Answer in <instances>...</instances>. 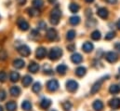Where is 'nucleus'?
I'll return each instance as SVG.
<instances>
[{
	"label": "nucleus",
	"mask_w": 120,
	"mask_h": 111,
	"mask_svg": "<svg viewBox=\"0 0 120 111\" xmlns=\"http://www.w3.org/2000/svg\"><path fill=\"white\" fill-rule=\"evenodd\" d=\"M60 17H61V11L60 10V8H54L50 12V16H49L50 23L53 25H57L60 22Z\"/></svg>",
	"instance_id": "obj_1"
},
{
	"label": "nucleus",
	"mask_w": 120,
	"mask_h": 111,
	"mask_svg": "<svg viewBox=\"0 0 120 111\" xmlns=\"http://www.w3.org/2000/svg\"><path fill=\"white\" fill-rule=\"evenodd\" d=\"M61 55H62V51H61V49L58 48V47L51 48L49 52V58L51 61H56V60L60 59Z\"/></svg>",
	"instance_id": "obj_2"
},
{
	"label": "nucleus",
	"mask_w": 120,
	"mask_h": 111,
	"mask_svg": "<svg viewBox=\"0 0 120 111\" xmlns=\"http://www.w3.org/2000/svg\"><path fill=\"white\" fill-rule=\"evenodd\" d=\"M58 36V34H57V31L54 29V28H49L48 29L47 33H46V37L49 40V41H54L56 40Z\"/></svg>",
	"instance_id": "obj_3"
},
{
	"label": "nucleus",
	"mask_w": 120,
	"mask_h": 111,
	"mask_svg": "<svg viewBox=\"0 0 120 111\" xmlns=\"http://www.w3.org/2000/svg\"><path fill=\"white\" fill-rule=\"evenodd\" d=\"M66 89L70 92H75L78 89V84H77L76 81H75L73 79H70V80H68L66 82Z\"/></svg>",
	"instance_id": "obj_4"
},
{
	"label": "nucleus",
	"mask_w": 120,
	"mask_h": 111,
	"mask_svg": "<svg viewBox=\"0 0 120 111\" xmlns=\"http://www.w3.org/2000/svg\"><path fill=\"white\" fill-rule=\"evenodd\" d=\"M47 88L49 91L53 92V91H56L58 89H59V82L56 80V79H51L49 80L48 83H47Z\"/></svg>",
	"instance_id": "obj_5"
},
{
	"label": "nucleus",
	"mask_w": 120,
	"mask_h": 111,
	"mask_svg": "<svg viewBox=\"0 0 120 111\" xmlns=\"http://www.w3.org/2000/svg\"><path fill=\"white\" fill-rule=\"evenodd\" d=\"M17 25H18V27L20 28V30H22V31H27L29 29V27H30L29 26V24L24 19H22V18L18 19Z\"/></svg>",
	"instance_id": "obj_6"
},
{
	"label": "nucleus",
	"mask_w": 120,
	"mask_h": 111,
	"mask_svg": "<svg viewBox=\"0 0 120 111\" xmlns=\"http://www.w3.org/2000/svg\"><path fill=\"white\" fill-rule=\"evenodd\" d=\"M18 52H19L22 56H23V57H27V56L30 55L31 50L28 46H26V45H22V46H21V47L18 48Z\"/></svg>",
	"instance_id": "obj_7"
},
{
	"label": "nucleus",
	"mask_w": 120,
	"mask_h": 111,
	"mask_svg": "<svg viewBox=\"0 0 120 111\" xmlns=\"http://www.w3.org/2000/svg\"><path fill=\"white\" fill-rule=\"evenodd\" d=\"M106 78H109V76H106L105 78L101 79L100 80L96 81L95 83L93 84V86H92V88H91V93H92V94H94V93H96V92H98V91H99V90L101 89V83H102L103 79H106Z\"/></svg>",
	"instance_id": "obj_8"
},
{
	"label": "nucleus",
	"mask_w": 120,
	"mask_h": 111,
	"mask_svg": "<svg viewBox=\"0 0 120 111\" xmlns=\"http://www.w3.org/2000/svg\"><path fill=\"white\" fill-rule=\"evenodd\" d=\"M105 59L111 63H116L117 61V54L116 52H107L105 54Z\"/></svg>",
	"instance_id": "obj_9"
},
{
	"label": "nucleus",
	"mask_w": 120,
	"mask_h": 111,
	"mask_svg": "<svg viewBox=\"0 0 120 111\" xmlns=\"http://www.w3.org/2000/svg\"><path fill=\"white\" fill-rule=\"evenodd\" d=\"M97 14L100 18L101 19H106L109 15V12H108V9L105 8H100L98 10H97Z\"/></svg>",
	"instance_id": "obj_10"
},
{
	"label": "nucleus",
	"mask_w": 120,
	"mask_h": 111,
	"mask_svg": "<svg viewBox=\"0 0 120 111\" xmlns=\"http://www.w3.org/2000/svg\"><path fill=\"white\" fill-rule=\"evenodd\" d=\"M35 55H36V58L37 59H43V58H45L46 55H47V50L45 49V48H43V47H40V48H38L37 50H36V52H35Z\"/></svg>",
	"instance_id": "obj_11"
},
{
	"label": "nucleus",
	"mask_w": 120,
	"mask_h": 111,
	"mask_svg": "<svg viewBox=\"0 0 120 111\" xmlns=\"http://www.w3.org/2000/svg\"><path fill=\"white\" fill-rule=\"evenodd\" d=\"M109 106H110V107L113 108V109L120 108V99L119 98H114V99L110 100Z\"/></svg>",
	"instance_id": "obj_12"
},
{
	"label": "nucleus",
	"mask_w": 120,
	"mask_h": 111,
	"mask_svg": "<svg viewBox=\"0 0 120 111\" xmlns=\"http://www.w3.org/2000/svg\"><path fill=\"white\" fill-rule=\"evenodd\" d=\"M93 48H94L93 44H92L91 42H89V41L85 42V43L83 44V46H82V49H83V51H84L85 52H87V53H89V52H91L93 51Z\"/></svg>",
	"instance_id": "obj_13"
},
{
	"label": "nucleus",
	"mask_w": 120,
	"mask_h": 111,
	"mask_svg": "<svg viewBox=\"0 0 120 111\" xmlns=\"http://www.w3.org/2000/svg\"><path fill=\"white\" fill-rule=\"evenodd\" d=\"M50 106H51V101H50L49 99L44 98V99L40 102V107H41V108H43V109H48Z\"/></svg>",
	"instance_id": "obj_14"
},
{
	"label": "nucleus",
	"mask_w": 120,
	"mask_h": 111,
	"mask_svg": "<svg viewBox=\"0 0 120 111\" xmlns=\"http://www.w3.org/2000/svg\"><path fill=\"white\" fill-rule=\"evenodd\" d=\"M82 60H83V58H82V56L80 55L79 53H75V54H73V55L71 56V61L74 63H80L81 62H82Z\"/></svg>",
	"instance_id": "obj_15"
},
{
	"label": "nucleus",
	"mask_w": 120,
	"mask_h": 111,
	"mask_svg": "<svg viewBox=\"0 0 120 111\" xmlns=\"http://www.w3.org/2000/svg\"><path fill=\"white\" fill-rule=\"evenodd\" d=\"M13 65H14L16 68L21 69V68L24 67L25 63H24V61L22 60V59H16V60H14V62H13Z\"/></svg>",
	"instance_id": "obj_16"
},
{
	"label": "nucleus",
	"mask_w": 120,
	"mask_h": 111,
	"mask_svg": "<svg viewBox=\"0 0 120 111\" xmlns=\"http://www.w3.org/2000/svg\"><path fill=\"white\" fill-rule=\"evenodd\" d=\"M28 70L30 71L31 73H36L39 70V64L36 63H34V62L31 63L29 67H28Z\"/></svg>",
	"instance_id": "obj_17"
},
{
	"label": "nucleus",
	"mask_w": 120,
	"mask_h": 111,
	"mask_svg": "<svg viewBox=\"0 0 120 111\" xmlns=\"http://www.w3.org/2000/svg\"><path fill=\"white\" fill-rule=\"evenodd\" d=\"M93 108L96 111H101L103 108V104L101 101L100 100H96L94 103H93Z\"/></svg>",
	"instance_id": "obj_18"
},
{
	"label": "nucleus",
	"mask_w": 120,
	"mask_h": 111,
	"mask_svg": "<svg viewBox=\"0 0 120 111\" xmlns=\"http://www.w3.org/2000/svg\"><path fill=\"white\" fill-rule=\"evenodd\" d=\"M86 71H87V70H86L85 67L79 66V67H77V68L75 69V75H76L77 77L81 78V77H83V76L86 75Z\"/></svg>",
	"instance_id": "obj_19"
},
{
	"label": "nucleus",
	"mask_w": 120,
	"mask_h": 111,
	"mask_svg": "<svg viewBox=\"0 0 120 111\" xmlns=\"http://www.w3.org/2000/svg\"><path fill=\"white\" fill-rule=\"evenodd\" d=\"M27 12H28V14L30 15L31 17H36V16H38L39 15V10H38V8H29L28 9H27Z\"/></svg>",
	"instance_id": "obj_20"
},
{
	"label": "nucleus",
	"mask_w": 120,
	"mask_h": 111,
	"mask_svg": "<svg viewBox=\"0 0 120 111\" xmlns=\"http://www.w3.org/2000/svg\"><path fill=\"white\" fill-rule=\"evenodd\" d=\"M69 9H70V11H71L72 13H76V12H78V10L80 9V7H79V5L76 4V3H71V4L69 5Z\"/></svg>",
	"instance_id": "obj_21"
},
{
	"label": "nucleus",
	"mask_w": 120,
	"mask_h": 111,
	"mask_svg": "<svg viewBox=\"0 0 120 111\" xmlns=\"http://www.w3.org/2000/svg\"><path fill=\"white\" fill-rule=\"evenodd\" d=\"M9 79H10V80L12 82H16V81H18L20 79V74L18 72H16V71H12L10 73V75H9Z\"/></svg>",
	"instance_id": "obj_22"
},
{
	"label": "nucleus",
	"mask_w": 120,
	"mask_h": 111,
	"mask_svg": "<svg viewBox=\"0 0 120 111\" xmlns=\"http://www.w3.org/2000/svg\"><path fill=\"white\" fill-rule=\"evenodd\" d=\"M6 107H7L8 111H15L16 108H17V104L15 102H13V101H10V102L7 103Z\"/></svg>",
	"instance_id": "obj_23"
},
{
	"label": "nucleus",
	"mask_w": 120,
	"mask_h": 111,
	"mask_svg": "<svg viewBox=\"0 0 120 111\" xmlns=\"http://www.w3.org/2000/svg\"><path fill=\"white\" fill-rule=\"evenodd\" d=\"M21 93V89L17 86H13L10 88V94L12 96H19Z\"/></svg>",
	"instance_id": "obj_24"
},
{
	"label": "nucleus",
	"mask_w": 120,
	"mask_h": 111,
	"mask_svg": "<svg viewBox=\"0 0 120 111\" xmlns=\"http://www.w3.org/2000/svg\"><path fill=\"white\" fill-rule=\"evenodd\" d=\"M32 81H33L32 77H31V76H28V75H26V76H24L23 79H22V85H23L24 87H28V86L32 83Z\"/></svg>",
	"instance_id": "obj_25"
},
{
	"label": "nucleus",
	"mask_w": 120,
	"mask_h": 111,
	"mask_svg": "<svg viewBox=\"0 0 120 111\" xmlns=\"http://www.w3.org/2000/svg\"><path fill=\"white\" fill-rule=\"evenodd\" d=\"M56 70L60 75H64L66 73V71H67V66L65 64H60V65L57 66Z\"/></svg>",
	"instance_id": "obj_26"
},
{
	"label": "nucleus",
	"mask_w": 120,
	"mask_h": 111,
	"mask_svg": "<svg viewBox=\"0 0 120 111\" xmlns=\"http://www.w3.org/2000/svg\"><path fill=\"white\" fill-rule=\"evenodd\" d=\"M109 91L112 93V94H117L118 92H120V86L118 85H111L110 89H109Z\"/></svg>",
	"instance_id": "obj_27"
},
{
	"label": "nucleus",
	"mask_w": 120,
	"mask_h": 111,
	"mask_svg": "<svg viewBox=\"0 0 120 111\" xmlns=\"http://www.w3.org/2000/svg\"><path fill=\"white\" fill-rule=\"evenodd\" d=\"M69 22H70V24L72 25H77L80 23V17H78V16H72L70 18Z\"/></svg>",
	"instance_id": "obj_28"
},
{
	"label": "nucleus",
	"mask_w": 120,
	"mask_h": 111,
	"mask_svg": "<svg viewBox=\"0 0 120 111\" xmlns=\"http://www.w3.org/2000/svg\"><path fill=\"white\" fill-rule=\"evenodd\" d=\"M75 37V30H69L66 34V38L70 41L74 40V38Z\"/></svg>",
	"instance_id": "obj_29"
},
{
	"label": "nucleus",
	"mask_w": 120,
	"mask_h": 111,
	"mask_svg": "<svg viewBox=\"0 0 120 111\" xmlns=\"http://www.w3.org/2000/svg\"><path fill=\"white\" fill-rule=\"evenodd\" d=\"M101 32L98 31V30H95V31H93L91 33V38L93 40H99L101 38Z\"/></svg>",
	"instance_id": "obj_30"
},
{
	"label": "nucleus",
	"mask_w": 120,
	"mask_h": 111,
	"mask_svg": "<svg viewBox=\"0 0 120 111\" xmlns=\"http://www.w3.org/2000/svg\"><path fill=\"white\" fill-rule=\"evenodd\" d=\"M22 108L25 111H29L32 108V105H31L30 102H28V101H23L22 104Z\"/></svg>",
	"instance_id": "obj_31"
},
{
	"label": "nucleus",
	"mask_w": 120,
	"mask_h": 111,
	"mask_svg": "<svg viewBox=\"0 0 120 111\" xmlns=\"http://www.w3.org/2000/svg\"><path fill=\"white\" fill-rule=\"evenodd\" d=\"M44 5L43 0H33V6L36 8H41Z\"/></svg>",
	"instance_id": "obj_32"
},
{
	"label": "nucleus",
	"mask_w": 120,
	"mask_h": 111,
	"mask_svg": "<svg viewBox=\"0 0 120 111\" xmlns=\"http://www.w3.org/2000/svg\"><path fill=\"white\" fill-rule=\"evenodd\" d=\"M32 90H33V91H34V92L38 93V92L41 91V84L39 83V82H35V83L33 85Z\"/></svg>",
	"instance_id": "obj_33"
},
{
	"label": "nucleus",
	"mask_w": 120,
	"mask_h": 111,
	"mask_svg": "<svg viewBox=\"0 0 120 111\" xmlns=\"http://www.w3.org/2000/svg\"><path fill=\"white\" fill-rule=\"evenodd\" d=\"M116 36V33L115 32H108L106 35H105V40H111L113 39L114 37Z\"/></svg>",
	"instance_id": "obj_34"
},
{
	"label": "nucleus",
	"mask_w": 120,
	"mask_h": 111,
	"mask_svg": "<svg viewBox=\"0 0 120 111\" xmlns=\"http://www.w3.org/2000/svg\"><path fill=\"white\" fill-rule=\"evenodd\" d=\"M62 107L65 111H70L72 108V104L70 102H64L62 104Z\"/></svg>",
	"instance_id": "obj_35"
},
{
	"label": "nucleus",
	"mask_w": 120,
	"mask_h": 111,
	"mask_svg": "<svg viewBox=\"0 0 120 111\" xmlns=\"http://www.w3.org/2000/svg\"><path fill=\"white\" fill-rule=\"evenodd\" d=\"M7 79V74L4 71L0 72V82H5Z\"/></svg>",
	"instance_id": "obj_36"
},
{
	"label": "nucleus",
	"mask_w": 120,
	"mask_h": 111,
	"mask_svg": "<svg viewBox=\"0 0 120 111\" xmlns=\"http://www.w3.org/2000/svg\"><path fill=\"white\" fill-rule=\"evenodd\" d=\"M7 52L4 50H0V60H6L7 59Z\"/></svg>",
	"instance_id": "obj_37"
},
{
	"label": "nucleus",
	"mask_w": 120,
	"mask_h": 111,
	"mask_svg": "<svg viewBox=\"0 0 120 111\" xmlns=\"http://www.w3.org/2000/svg\"><path fill=\"white\" fill-rule=\"evenodd\" d=\"M6 99V91L4 90H0V102Z\"/></svg>",
	"instance_id": "obj_38"
},
{
	"label": "nucleus",
	"mask_w": 120,
	"mask_h": 111,
	"mask_svg": "<svg viewBox=\"0 0 120 111\" xmlns=\"http://www.w3.org/2000/svg\"><path fill=\"white\" fill-rule=\"evenodd\" d=\"M46 27H47V24H46V23H44V22H40V23L38 24V28H39V29L44 30V29H46Z\"/></svg>",
	"instance_id": "obj_39"
},
{
	"label": "nucleus",
	"mask_w": 120,
	"mask_h": 111,
	"mask_svg": "<svg viewBox=\"0 0 120 111\" xmlns=\"http://www.w3.org/2000/svg\"><path fill=\"white\" fill-rule=\"evenodd\" d=\"M75 47L74 44H72V45H68V46H67V50H69L70 52L75 51Z\"/></svg>",
	"instance_id": "obj_40"
},
{
	"label": "nucleus",
	"mask_w": 120,
	"mask_h": 111,
	"mask_svg": "<svg viewBox=\"0 0 120 111\" xmlns=\"http://www.w3.org/2000/svg\"><path fill=\"white\" fill-rule=\"evenodd\" d=\"M115 48H116V50L120 53V42H117V43L115 45Z\"/></svg>",
	"instance_id": "obj_41"
},
{
	"label": "nucleus",
	"mask_w": 120,
	"mask_h": 111,
	"mask_svg": "<svg viewBox=\"0 0 120 111\" xmlns=\"http://www.w3.org/2000/svg\"><path fill=\"white\" fill-rule=\"evenodd\" d=\"M17 2H18L19 5L22 6V5H24V4L26 3V0H17Z\"/></svg>",
	"instance_id": "obj_42"
},
{
	"label": "nucleus",
	"mask_w": 120,
	"mask_h": 111,
	"mask_svg": "<svg viewBox=\"0 0 120 111\" xmlns=\"http://www.w3.org/2000/svg\"><path fill=\"white\" fill-rule=\"evenodd\" d=\"M106 2L109 4H116L117 2V0H106Z\"/></svg>",
	"instance_id": "obj_43"
},
{
	"label": "nucleus",
	"mask_w": 120,
	"mask_h": 111,
	"mask_svg": "<svg viewBox=\"0 0 120 111\" xmlns=\"http://www.w3.org/2000/svg\"><path fill=\"white\" fill-rule=\"evenodd\" d=\"M116 26H117V28L120 30V19L117 21V23H116Z\"/></svg>",
	"instance_id": "obj_44"
},
{
	"label": "nucleus",
	"mask_w": 120,
	"mask_h": 111,
	"mask_svg": "<svg viewBox=\"0 0 120 111\" xmlns=\"http://www.w3.org/2000/svg\"><path fill=\"white\" fill-rule=\"evenodd\" d=\"M48 1H49V3H50V4H54V3H56L57 0H48Z\"/></svg>",
	"instance_id": "obj_45"
},
{
	"label": "nucleus",
	"mask_w": 120,
	"mask_h": 111,
	"mask_svg": "<svg viewBox=\"0 0 120 111\" xmlns=\"http://www.w3.org/2000/svg\"><path fill=\"white\" fill-rule=\"evenodd\" d=\"M85 1H86L87 3H92V2L94 1V0H85Z\"/></svg>",
	"instance_id": "obj_46"
},
{
	"label": "nucleus",
	"mask_w": 120,
	"mask_h": 111,
	"mask_svg": "<svg viewBox=\"0 0 120 111\" xmlns=\"http://www.w3.org/2000/svg\"><path fill=\"white\" fill-rule=\"evenodd\" d=\"M0 111H4V109H3V107L0 106Z\"/></svg>",
	"instance_id": "obj_47"
},
{
	"label": "nucleus",
	"mask_w": 120,
	"mask_h": 111,
	"mask_svg": "<svg viewBox=\"0 0 120 111\" xmlns=\"http://www.w3.org/2000/svg\"><path fill=\"white\" fill-rule=\"evenodd\" d=\"M119 71H120V68H119Z\"/></svg>",
	"instance_id": "obj_48"
}]
</instances>
